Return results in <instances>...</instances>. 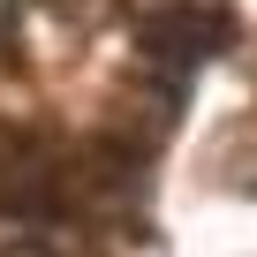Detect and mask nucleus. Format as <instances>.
Instances as JSON below:
<instances>
[{
  "instance_id": "nucleus-1",
  "label": "nucleus",
  "mask_w": 257,
  "mask_h": 257,
  "mask_svg": "<svg viewBox=\"0 0 257 257\" xmlns=\"http://www.w3.org/2000/svg\"><path fill=\"white\" fill-rule=\"evenodd\" d=\"M227 38H234V23H227V16H204V8H182V16H159V23H144V53H159V61H182V68L212 61Z\"/></svg>"
}]
</instances>
